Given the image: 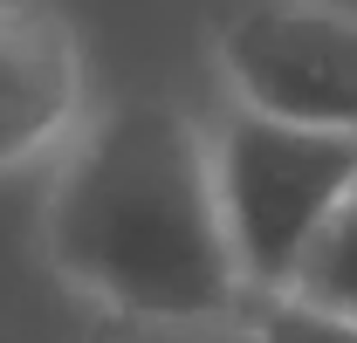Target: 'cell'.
<instances>
[{"label":"cell","instance_id":"obj_1","mask_svg":"<svg viewBox=\"0 0 357 343\" xmlns=\"http://www.w3.org/2000/svg\"><path fill=\"white\" fill-rule=\"evenodd\" d=\"M42 241L69 289L151 330H220L255 309L220 206L213 130L158 96L83 124L48 185Z\"/></svg>","mask_w":357,"mask_h":343},{"label":"cell","instance_id":"obj_2","mask_svg":"<svg viewBox=\"0 0 357 343\" xmlns=\"http://www.w3.org/2000/svg\"><path fill=\"white\" fill-rule=\"evenodd\" d=\"M227 234L255 302H282L303 254L357 185V137H310L227 110L213 124Z\"/></svg>","mask_w":357,"mask_h":343},{"label":"cell","instance_id":"obj_3","mask_svg":"<svg viewBox=\"0 0 357 343\" xmlns=\"http://www.w3.org/2000/svg\"><path fill=\"white\" fill-rule=\"evenodd\" d=\"M227 110L310 137H357V7L255 0L213 28Z\"/></svg>","mask_w":357,"mask_h":343},{"label":"cell","instance_id":"obj_4","mask_svg":"<svg viewBox=\"0 0 357 343\" xmlns=\"http://www.w3.org/2000/svg\"><path fill=\"white\" fill-rule=\"evenodd\" d=\"M89 124V69L69 14L0 0V172L76 144Z\"/></svg>","mask_w":357,"mask_h":343},{"label":"cell","instance_id":"obj_5","mask_svg":"<svg viewBox=\"0 0 357 343\" xmlns=\"http://www.w3.org/2000/svg\"><path fill=\"white\" fill-rule=\"evenodd\" d=\"M296 309H316V316H337V323H357V185L344 192V206L330 213V227L316 234V247L303 254L289 296Z\"/></svg>","mask_w":357,"mask_h":343},{"label":"cell","instance_id":"obj_6","mask_svg":"<svg viewBox=\"0 0 357 343\" xmlns=\"http://www.w3.org/2000/svg\"><path fill=\"white\" fill-rule=\"evenodd\" d=\"M255 343H357V323L316 316L296 302H255Z\"/></svg>","mask_w":357,"mask_h":343}]
</instances>
